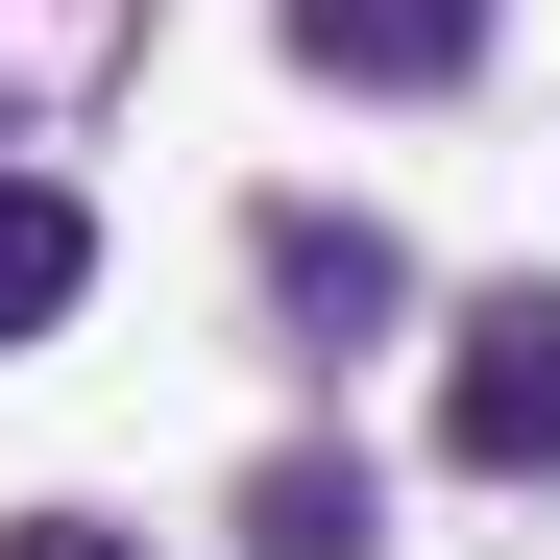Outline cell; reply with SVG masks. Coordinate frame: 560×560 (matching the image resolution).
Segmentation results:
<instances>
[{
  "instance_id": "cell-2",
  "label": "cell",
  "mask_w": 560,
  "mask_h": 560,
  "mask_svg": "<svg viewBox=\"0 0 560 560\" xmlns=\"http://www.w3.org/2000/svg\"><path fill=\"white\" fill-rule=\"evenodd\" d=\"M293 49H317V73H365V98H439V73L488 49V0H293Z\"/></svg>"
},
{
  "instance_id": "cell-6",
  "label": "cell",
  "mask_w": 560,
  "mask_h": 560,
  "mask_svg": "<svg viewBox=\"0 0 560 560\" xmlns=\"http://www.w3.org/2000/svg\"><path fill=\"white\" fill-rule=\"evenodd\" d=\"M0 560H147V536H98V512H25V536H0Z\"/></svg>"
},
{
  "instance_id": "cell-1",
  "label": "cell",
  "mask_w": 560,
  "mask_h": 560,
  "mask_svg": "<svg viewBox=\"0 0 560 560\" xmlns=\"http://www.w3.org/2000/svg\"><path fill=\"white\" fill-rule=\"evenodd\" d=\"M439 463H488V488L560 463V293H488V317L439 341Z\"/></svg>"
},
{
  "instance_id": "cell-3",
  "label": "cell",
  "mask_w": 560,
  "mask_h": 560,
  "mask_svg": "<svg viewBox=\"0 0 560 560\" xmlns=\"http://www.w3.org/2000/svg\"><path fill=\"white\" fill-rule=\"evenodd\" d=\"M73 293H98V220H73L49 171H0V365H25V341H49Z\"/></svg>"
},
{
  "instance_id": "cell-5",
  "label": "cell",
  "mask_w": 560,
  "mask_h": 560,
  "mask_svg": "<svg viewBox=\"0 0 560 560\" xmlns=\"http://www.w3.org/2000/svg\"><path fill=\"white\" fill-rule=\"evenodd\" d=\"M244 536H268V560H365V463H268Z\"/></svg>"
},
{
  "instance_id": "cell-4",
  "label": "cell",
  "mask_w": 560,
  "mask_h": 560,
  "mask_svg": "<svg viewBox=\"0 0 560 560\" xmlns=\"http://www.w3.org/2000/svg\"><path fill=\"white\" fill-rule=\"evenodd\" d=\"M268 293H293V317H390V244L293 196V220H268Z\"/></svg>"
}]
</instances>
